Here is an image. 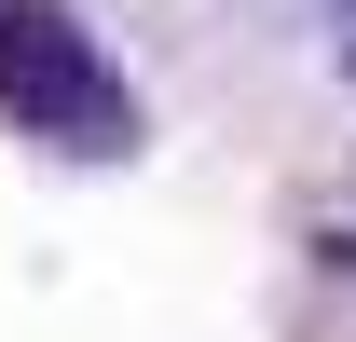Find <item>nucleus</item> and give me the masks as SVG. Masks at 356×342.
<instances>
[{
  "mask_svg": "<svg viewBox=\"0 0 356 342\" xmlns=\"http://www.w3.org/2000/svg\"><path fill=\"white\" fill-rule=\"evenodd\" d=\"M0 124L55 137L83 165L137 151V96H124V69L96 55V28L69 0H0Z\"/></svg>",
  "mask_w": 356,
  "mask_h": 342,
  "instance_id": "obj_1",
  "label": "nucleus"
},
{
  "mask_svg": "<svg viewBox=\"0 0 356 342\" xmlns=\"http://www.w3.org/2000/svg\"><path fill=\"white\" fill-rule=\"evenodd\" d=\"M329 69L356 83V0H329Z\"/></svg>",
  "mask_w": 356,
  "mask_h": 342,
  "instance_id": "obj_2",
  "label": "nucleus"
}]
</instances>
